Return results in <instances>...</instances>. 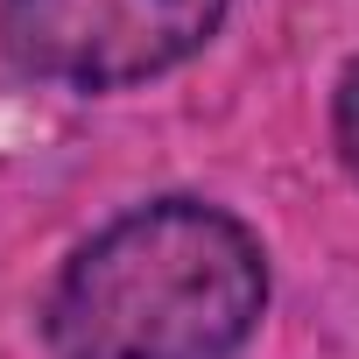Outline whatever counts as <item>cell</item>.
<instances>
[{"label": "cell", "mask_w": 359, "mask_h": 359, "mask_svg": "<svg viewBox=\"0 0 359 359\" xmlns=\"http://www.w3.org/2000/svg\"><path fill=\"white\" fill-rule=\"evenodd\" d=\"M233 0H0V57L36 85L127 92L191 64Z\"/></svg>", "instance_id": "obj_2"}, {"label": "cell", "mask_w": 359, "mask_h": 359, "mask_svg": "<svg viewBox=\"0 0 359 359\" xmlns=\"http://www.w3.org/2000/svg\"><path fill=\"white\" fill-rule=\"evenodd\" d=\"M268 289V247L240 212L148 198L64 254L36 324L50 359H233Z\"/></svg>", "instance_id": "obj_1"}, {"label": "cell", "mask_w": 359, "mask_h": 359, "mask_svg": "<svg viewBox=\"0 0 359 359\" xmlns=\"http://www.w3.org/2000/svg\"><path fill=\"white\" fill-rule=\"evenodd\" d=\"M331 141H338V162L352 169V184H359V57L345 64V78L331 92Z\"/></svg>", "instance_id": "obj_3"}]
</instances>
